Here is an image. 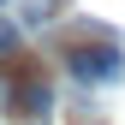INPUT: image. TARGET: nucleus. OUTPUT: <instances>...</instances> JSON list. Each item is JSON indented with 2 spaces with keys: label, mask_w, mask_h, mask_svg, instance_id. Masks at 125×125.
<instances>
[{
  "label": "nucleus",
  "mask_w": 125,
  "mask_h": 125,
  "mask_svg": "<svg viewBox=\"0 0 125 125\" xmlns=\"http://www.w3.org/2000/svg\"><path fill=\"white\" fill-rule=\"evenodd\" d=\"M0 107H6L18 125L48 119L54 89H48V77H42V66H30V60H12V66H6V89H0Z\"/></svg>",
  "instance_id": "nucleus-1"
},
{
  "label": "nucleus",
  "mask_w": 125,
  "mask_h": 125,
  "mask_svg": "<svg viewBox=\"0 0 125 125\" xmlns=\"http://www.w3.org/2000/svg\"><path fill=\"white\" fill-rule=\"evenodd\" d=\"M66 66H72V77H83V83H113L125 72V54H119L113 36L95 30V42H72L66 48Z\"/></svg>",
  "instance_id": "nucleus-2"
},
{
  "label": "nucleus",
  "mask_w": 125,
  "mask_h": 125,
  "mask_svg": "<svg viewBox=\"0 0 125 125\" xmlns=\"http://www.w3.org/2000/svg\"><path fill=\"white\" fill-rule=\"evenodd\" d=\"M54 12H60V0H18V18L24 24H48Z\"/></svg>",
  "instance_id": "nucleus-3"
},
{
  "label": "nucleus",
  "mask_w": 125,
  "mask_h": 125,
  "mask_svg": "<svg viewBox=\"0 0 125 125\" xmlns=\"http://www.w3.org/2000/svg\"><path fill=\"white\" fill-rule=\"evenodd\" d=\"M12 48H18V30H12V24H6V18H0V60H6V54H12Z\"/></svg>",
  "instance_id": "nucleus-4"
}]
</instances>
